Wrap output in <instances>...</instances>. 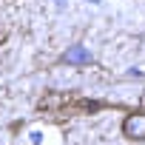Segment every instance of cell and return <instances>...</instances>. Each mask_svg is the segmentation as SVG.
Masks as SVG:
<instances>
[{
  "instance_id": "6da1fadb",
  "label": "cell",
  "mask_w": 145,
  "mask_h": 145,
  "mask_svg": "<svg viewBox=\"0 0 145 145\" xmlns=\"http://www.w3.org/2000/svg\"><path fill=\"white\" fill-rule=\"evenodd\" d=\"M122 137L131 139V142H145V114L142 111L128 114L122 120Z\"/></svg>"
},
{
  "instance_id": "7a4b0ae2",
  "label": "cell",
  "mask_w": 145,
  "mask_h": 145,
  "mask_svg": "<svg viewBox=\"0 0 145 145\" xmlns=\"http://www.w3.org/2000/svg\"><path fill=\"white\" fill-rule=\"evenodd\" d=\"M63 63H68V65H88V63H91V54H88L83 46H71V48H65Z\"/></svg>"
}]
</instances>
